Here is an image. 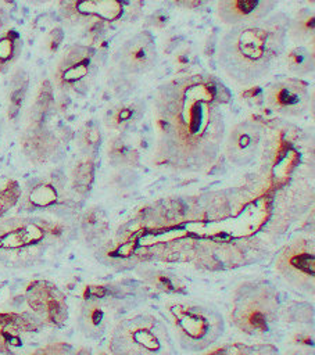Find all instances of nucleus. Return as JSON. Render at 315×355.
<instances>
[{
    "instance_id": "nucleus-3",
    "label": "nucleus",
    "mask_w": 315,
    "mask_h": 355,
    "mask_svg": "<svg viewBox=\"0 0 315 355\" xmlns=\"http://www.w3.org/2000/svg\"><path fill=\"white\" fill-rule=\"evenodd\" d=\"M71 229L43 216H10L0 220V263L28 268L65 244Z\"/></svg>"
},
{
    "instance_id": "nucleus-20",
    "label": "nucleus",
    "mask_w": 315,
    "mask_h": 355,
    "mask_svg": "<svg viewBox=\"0 0 315 355\" xmlns=\"http://www.w3.org/2000/svg\"><path fill=\"white\" fill-rule=\"evenodd\" d=\"M311 187H307L305 191ZM305 191L301 186H297L294 187V191H290L280 198L282 201L278 205V211H275V219L271 223L275 232H283L290 223H293V220H296L301 215V209L312 204V196H308L304 200H298Z\"/></svg>"
},
{
    "instance_id": "nucleus-1",
    "label": "nucleus",
    "mask_w": 315,
    "mask_h": 355,
    "mask_svg": "<svg viewBox=\"0 0 315 355\" xmlns=\"http://www.w3.org/2000/svg\"><path fill=\"white\" fill-rule=\"evenodd\" d=\"M226 87L207 72H185L162 82L153 98V162L200 172L218 158L226 135Z\"/></svg>"
},
{
    "instance_id": "nucleus-38",
    "label": "nucleus",
    "mask_w": 315,
    "mask_h": 355,
    "mask_svg": "<svg viewBox=\"0 0 315 355\" xmlns=\"http://www.w3.org/2000/svg\"><path fill=\"white\" fill-rule=\"evenodd\" d=\"M7 22H8V14H7V11L0 6V31L4 29V26L7 25Z\"/></svg>"
},
{
    "instance_id": "nucleus-5",
    "label": "nucleus",
    "mask_w": 315,
    "mask_h": 355,
    "mask_svg": "<svg viewBox=\"0 0 315 355\" xmlns=\"http://www.w3.org/2000/svg\"><path fill=\"white\" fill-rule=\"evenodd\" d=\"M179 347L187 352H201L218 343L225 333L222 315L211 305L194 300H175L164 306Z\"/></svg>"
},
{
    "instance_id": "nucleus-37",
    "label": "nucleus",
    "mask_w": 315,
    "mask_h": 355,
    "mask_svg": "<svg viewBox=\"0 0 315 355\" xmlns=\"http://www.w3.org/2000/svg\"><path fill=\"white\" fill-rule=\"evenodd\" d=\"M212 0H171L172 4H175L176 7L180 8H186V10H196L200 7L207 6L208 3H211Z\"/></svg>"
},
{
    "instance_id": "nucleus-15",
    "label": "nucleus",
    "mask_w": 315,
    "mask_h": 355,
    "mask_svg": "<svg viewBox=\"0 0 315 355\" xmlns=\"http://www.w3.org/2000/svg\"><path fill=\"white\" fill-rule=\"evenodd\" d=\"M25 301L35 316L46 324L60 327L68 319L67 298L51 282H31L25 290Z\"/></svg>"
},
{
    "instance_id": "nucleus-12",
    "label": "nucleus",
    "mask_w": 315,
    "mask_h": 355,
    "mask_svg": "<svg viewBox=\"0 0 315 355\" xmlns=\"http://www.w3.org/2000/svg\"><path fill=\"white\" fill-rule=\"evenodd\" d=\"M117 69L128 76L144 75L157 65L158 50L154 36L148 31H140L129 36L112 55Z\"/></svg>"
},
{
    "instance_id": "nucleus-6",
    "label": "nucleus",
    "mask_w": 315,
    "mask_h": 355,
    "mask_svg": "<svg viewBox=\"0 0 315 355\" xmlns=\"http://www.w3.org/2000/svg\"><path fill=\"white\" fill-rule=\"evenodd\" d=\"M108 349L117 355H172L176 352L164 320L146 312L118 320L111 329Z\"/></svg>"
},
{
    "instance_id": "nucleus-22",
    "label": "nucleus",
    "mask_w": 315,
    "mask_h": 355,
    "mask_svg": "<svg viewBox=\"0 0 315 355\" xmlns=\"http://www.w3.org/2000/svg\"><path fill=\"white\" fill-rule=\"evenodd\" d=\"M79 230L87 244H100L110 230L105 212L99 207H90L80 215Z\"/></svg>"
},
{
    "instance_id": "nucleus-25",
    "label": "nucleus",
    "mask_w": 315,
    "mask_h": 355,
    "mask_svg": "<svg viewBox=\"0 0 315 355\" xmlns=\"http://www.w3.org/2000/svg\"><path fill=\"white\" fill-rule=\"evenodd\" d=\"M24 47L21 33L8 28L0 32V73H7L18 61Z\"/></svg>"
},
{
    "instance_id": "nucleus-31",
    "label": "nucleus",
    "mask_w": 315,
    "mask_h": 355,
    "mask_svg": "<svg viewBox=\"0 0 315 355\" xmlns=\"http://www.w3.org/2000/svg\"><path fill=\"white\" fill-rule=\"evenodd\" d=\"M21 196L19 184L12 179H6L0 182V219L12 207L17 205Z\"/></svg>"
},
{
    "instance_id": "nucleus-35",
    "label": "nucleus",
    "mask_w": 315,
    "mask_h": 355,
    "mask_svg": "<svg viewBox=\"0 0 315 355\" xmlns=\"http://www.w3.org/2000/svg\"><path fill=\"white\" fill-rule=\"evenodd\" d=\"M168 21H169V15H168L165 11H162V10L155 11V12L151 14V15L148 17V19H147L148 25H151V26H154V28H158V29L165 28L167 24H168Z\"/></svg>"
},
{
    "instance_id": "nucleus-4",
    "label": "nucleus",
    "mask_w": 315,
    "mask_h": 355,
    "mask_svg": "<svg viewBox=\"0 0 315 355\" xmlns=\"http://www.w3.org/2000/svg\"><path fill=\"white\" fill-rule=\"evenodd\" d=\"M278 290L266 280H246L232 293L230 323L250 337L272 334L280 318Z\"/></svg>"
},
{
    "instance_id": "nucleus-40",
    "label": "nucleus",
    "mask_w": 315,
    "mask_h": 355,
    "mask_svg": "<svg viewBox=\"0 0 315 355\" xmlns=\"http://www.w3.org/2000/svg\"><path fill=\"white\" fill-rule=\"evenodd\" d=\"M0 139H1V122H0Z\"/></svg>"
},
{
    "instance_id": "nucleus-28",
    "label": "nucleus",
    "mask_w": 315,
    "mask_h": 355,
    "mask_svg": "<svg viewBox=\"0 0 315 355\" xmlns=\"http://www.w3.org/2000/svg\"><path fill=\"white\" fill-rule=\"evenodd\" d=\"M56 107L54 90L50 80H43L37 87L33 103L28 111V122H44L50 119Z\"/></svg>"
},
{
    "instance_id": "nucleus-23",
    "label": "nucleus",
    "mask_w": 315,
    "mask_h": 355,
    "mask_svg": "<svg viewBox=\"0 0 315 355\" xmlns=\"http://www.w3.org/2000/svg\"><path fill=\"white\" fill-rule=\"evenodd\" d=\"M29 90V75L25 69L14 71L7 93V116L14 121L19 116Z\"/></svg>"
},
{
    "instance_id": "nucleus-14",
    "label": "nucleus",
    "mask_w": 315,
    "mask_h": 355,
    "mask_svg": "<svg viewBox=\"0 0 315 355\" xmlns=\"http://www.w3.org/2000/svg\"><path fill=\"white\" fill-rule=\"evenodd\" d=\"M65 137L57 129L44 122H28L19 137L24 155L35 165H44L56 161L65 144Z\"/></svg>"
},
{
    "instance_id": "nucleus-32",
    "label": "nucleus",
    "mask_w": 315,
    "mask_h": 355,
    "mask_svg": "<svg viewBox=\"0 0 315 355\" xmlns=\"http://www.w3.org/2000/svg\"><path fill=\"white\" fill-rule=\"evenodd\" d=\"M114 191L125 194L132 191L137 184V175L132 171V168H121L111 176L110 182Z\"/></svg>"
},
{
    "instance_id": "nucleus-21",
    "label": "nucleus",
    "mask_w": 315,
    "mask_h": 355,
    "mask_svg": "<svg viewBox=\"0 0 315 355\" xmlns=\"http://www.w3.org/2000/svg\"><path fill=\"white\" fill-rule=\"evenodd\" d=\"M108 164L115 168H136L140 162V153L137 147L125 133H114L105 147Z\"/></svg>"
},
{
    "instance_id": "nucleus-10",
    "label": "nucleus",
    "mask_w": 315,
    "mask_h": 355,
    "mask_svg": "<svg viewBox=\"0 0 315 355\" xmlns=\"http://www.w3.org/2000/svg\"><path fill=\"white\" fill-rule=\"evenodd\" d=\"M67 180L58 172L33 178L21 189L18 208L24 212L56 211L69 202Z\"/></svg>"
},
{
    "instance_id": "nucleus-26",
    "label": "nucleus",
    "mask_w": 315,
    "mask_h": 355,
    "mask_svg": "<svg viewBox=\"0 0 315 355\" xmlns=\"http://www.w3.org/2000/svg\"><path fill=\"white\" fill-rule=\"evenodd\" d=\"M143 280L153 290L164 294H185L186 286L182 279L167 269H146L142 272Z\"/></svg>"
},
{
    "instance_id": "nucleus-24",
    "label": "nucleus",
    "mask_w": 315,
    "mask_h": 355,
    "mask_svg": "<svg viewBox=\"0 0 315 355\" xmlns=\"http://www.w3.org/2000/svg\"><path fill=\"white\" fill-rule=\"evenodd\" d=\"M284 65L293 76L305 78L314 73V49L307 44H296L283 53Z\"/></svg>"
},
{
    "instance_id": "nucleus-29",
    "label": "nucleus",
    "mask_w": 315,
    "mask_h": 355,
    "mask_svg": "<svg viewBox=\"0 0 315 355\" xmlns=\"http://www.w3.org/2000/svg\"><path fill=\"white\" fill-rule=\"evenodd\" d=\"M94 155L82 154L71 171V189L79 196H86L90 191L92 183L94 180Z\"/></svg>"
},
{
    "instance_id": "nucleus-41",
    "label": "nucleus",
    "mask_w": 315,
    "mask_h": 355,
    "mask_svg": "<svg viewBox=\"0 0 315 355\" xmlns=\"http://www.w3.org/2000/svg\"><path fill=\"white\" fill-rule=\"evenodd\" d=\"M0 288H1V284H0Z\"/></svg>"
},
{
    "instance_id": "nucleus-36",
    "label": "nucleus",
    "mask_w": 315,
    "mask_h": 355,
    "mask_svg": "<svg viewBox=\"0 0 315 355\" xmlns=\"http://www.w3.org/2000/svg\"><path fill=\"white\" fill-rule=\"evenodd\" d=\"M291 343H293L294 345H312V343H314V336H312V333L308 331V330H300V331L293 333Z\"/></svg>"
},
{
    "instance_id": "nucleus-8",
    "label": "nucleus",
    "mask_w": 315,
    "mask_h": 355,
    "mask_svg": "<svg viewBox=\"0 0 315 355\" xmlns=\"http://www.w3.org/2000/svg\"><path fill=\"white\" fill-rule=\"evenodd\" d=\"M276 275L300 293L314 294L315 288V245L309 236H298L284 244L273 263Z\"/></svg>"
},
{
    "instance_id": "nucleus-17",
    "label": "nucleus",
    "mask_w": 315,
    "mask_h": 355,
    "mask_svg": "<svg viewBox=\"0 0 315 355\" xmlns=\"http://www.w3.org/2000/svg\"><path fill=\"white\" fill-rule=\"evenodd\" d=\"M280 0H218L216 15L228 26L254 22L271 15Z\"/></svg>"
},
{
    "instance_id": "nucleus-39",
    "label": "nucleus",
    "mask_w": 315,
    "mask_h": 355,
    "mask_svg": "<svg viewBox=\"0 0 315 355\" xmlns=\"http://www.w3.org/2000/svg\"><path fill=\"white\" fill-rule=\"evenodd\" d=\"M24 1H26V3H29V4H33V6H42V4L50 3V1H53V0H24Z\"/></svg>"
},
{
    "instance_id": "nucleus-30",
    "label": "nucleus",
    "mask_w": 315,
    "mask_h": 355,
    "mask_svg": "<svg viewBox=\"0 0 315 355\" xmlns=\"http://www.w3.org/2000/svg\"><path fill=\"white\" fill-rule=\"evenodd\" d=\"M76 143L82 154L96 155L101 144V130L99 123L94 121L85 122L76 133Z\"/></svg>"
},
{
    "instance_id": "nucleus-18",
    "label": "nucleus",
    "mask_w": 315,
    "mask_h": 355,
    "mask_svg": "<svg viewBox=\"0 0 315 355\" xmlns=\"http://www.w3.org/2000/svg\"><path fill=\"white\" fill-rule=\"evenodd\" d=\"M39 319L24 313H0V352H12L21 348L31 333L39 330Z\"/></svg>"
},
{
    "instance_id": "nucleus-19",
    "label": "nucleus",
    "mask_w": 315,
    "mask_h": 355,
    "mask_svg": "<svg viewBox=\"0 0 315 355\" xmlns=\"http://www.w3.org/2000/svg\"><path fill=\"white\" fill-rule=\"evenodd\" d=\"M144 114L146 103L143 100H119L105 110L103 123L107 129L115 133H126L140 123Z\"/></svg>"
},
{
    "instance_id": "nucleus-16",
    "label": "nucleus",
    "mask_w": 315,
    "mask_h": 355,
    "mask_svg": "<svg viewBox=\"0 0 315 355\" xmlns=\"http://www.w3.org/2000/svg\"><path fill=\"white\" fill-rule=\"evenodd\" d=\"M87 291L79 306L78 327L85 337L94 340L110 329L115 305L110 297L96 293L93 287H89Z\"/></svg>"
},
{
    "instance_id": "nucleus-27",
    "label": "nucleus",
    "mask_w": 315,
    "mask_h": 355,
    "mask_svg": "<svg viewBox=\"0 0 315 355\" xmlns=\"http://www.w3.org/2000/svg\"><path fill=\"white\" fill-rule=\"evenodd\" d=\"M315 15L312 8H300L296 14L289 18L287 37H290L297 44H305L314 37Z\"/></svg>"
},
{
    "instance_id": "nucleus-13",
    "label": "nucleus",
    "mask_w": 315,
    "mask_h": 355,
    "mask_svg": "<svg viewBox=\"0 0 315 355\" xmlns=\"http://www.w3.org/2000/svg\"><path fill=\"white\" fill-rule=\"evenodd\" d=\"M265 140V128L251 119L236 122L225 135L222 148L226 159L236 166H247L261 151Z\"/></svg>"
},
{
    "instance_id": "nucleus-11",
    "label": "nucleus",
    "mask_w": 315,
    "mask_h": 355,
    "mask_svg": "<svg viewBox=\"0 0 315 355\" xmlns=\"http://www.w3.org/2000/svg\"><path fill=\"white\" fill-rule=\"evenodd\" d=\"M312 94L308 82L303 78L289 76L272 82L265 92L268 108L284 118H298L308 112Z\"/></svg>"
},
{
    "instance_id": "nucleus-7",
    "label": "nucleus",
    "mask_w": 315,
    "mask_h": 355,
    "mask_svg": "<svg viewBox=\"0 0 315 355\" xmlns=\"http://www.w3.org/2000/svg\"><path fill=\"white\" fill-rule=\"evenodd\" d=\"M100 68L99 51L90 44H72L60 55L54 71V85L62 93L83 94L93 85Z\"/></svg>"
},
{
    "instance_id": "nucleus-34",
    "label": "nucleus",
    "mask_w": 315,
    "mask_h": 355,
    "mask_svg": "<svg viewBox=\"0 0 315 355\" xmlns=\"http://www.w3.org/2000/svg\"><path fill=\"white\" fill-rule=\"evenodd\" d=\"M197 62V55L191 49H182L180 51L176 53L175 55V64L179 65V68L182 69H187L191 68L194 64Z\"/></svg>"
},
{
    "instance_id": "nucleus-2",
    "label": "nucleus",
    "mask_w": 315,
    "mask_h": 355,
    "mask_svg": "<svg viewBox=\"0 0 315 355\" xmlns=\"http://www.w3.org/2000/svg\"><path fill=\"white\" fill-rule=\"evenodd\" d=\"M289 18L284 12L230 26L218 46V64L240 86H251L271 73L284 53Z\"/></svg>"
},
{
    "instance_id": "nucleus-33",
    "label": "nucleus",
    "mask_w": 315,
    "mask_h": 355,
    "mask_svg": "<svg viewBox=\"0 0 315 355\" xmlns=\"http://www.w3.org/2000/svg\"><path fill=\"white\" fill-rule=\"evenodd\" d=\"M64 40V31L61 26H54L51 28L47 35L44 36V50L47 54H56L57 50L60 49L61 43Z\"/></svg>"
},
{
    "instance_id": "nucleus-9",
    "label": "nucleus",
    "mask_w": 315,
    "mask_h": 355,
    "mask_svg": "<svg viewBox=\"0 0 315 355\" xmlns=\"http://www.w3.org/2000/svg\"><path fill=\"white\" fill-rule=\"evenodd\" d=\"M136 0H60L61 17L69 24H101L129 19L137 12Z\"/></svg>"
}]
</instances>
